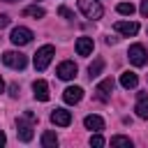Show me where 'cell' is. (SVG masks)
Instances as JSON below:
<instances>
[{"mask_svg": "<svg viewBox=\"0 0 148 148\" xmlns=\"http://www.w3.org/2000/svg\"><path fill=\"white\" fill-rule=\"evenodd\" d=\"M76 72H79V67H76L72 60H62V62L56 67V74H58V79H62V81H72V79L76 76Z\"/></svg>", "mask_w": 148, "mask_h": 148, "instance_id": "52a82bcc", "label": "cell"}, {"mask_svg": "<svg viewBox=\"0 0 148 148\" xmlns=\"http://www.w3.org/2000/svg\"><path fill=\"white\" fill-rule=\"evenodd\" d=\"M62 99H65L67 104H79V102L83 99V88H79V86H69V88H65Z\"/></svg>", "mask_w": 148, "mask_h": 148, "instance_id": "8fae6325", "label": "cell"}, {"mask_svg": "<svg viewBox=\"0 0 148 148\" xmlns=\"http://www.w3.org/2000/svg\"><path fill=\"white\" fill-rule=\"evenodd\" d=\"M53 53H56V49H53L51 44H44V46H39V49H37V53H35V69L44 72V69L49 67V62H51Z\"/></svg>", "mask_w": 148, "mask_h": 148, "instance_id": "3957f363", "label": "cell"}, {"mask_svg": "<svg viewBox=\"0 0 148 148\" xmlns=\"http://www.w3.org/2000/svg\"><path fill=\"white\" fill-rule=\"evenodd\" d=\"M134 111H136V116L139 118H148V92H139L136 95V106H134Z\"/></svg>", "mask_w": 148, "mask_h": 148, "instance_id": "4fadbf2b", "label": "cell"}, {"mask_svg": "<svg viewBox=\"0 0 148 148\" xmlns=\"http://www.w3.org/2000/svg\"><path fill=\"white\" fill-rule=\"evenodd\" d=\"M127 58H130V62H132L134 67H143V65L148 62V53H146V49H143L141 44H132L130 51H127Z\"/></svg>", "mask_w": 148, "mask_h": 148, "instance_id": "5b68a950", "label": "cell"}, {"mask_svg": "<svg viewBox=\"0 0 148 148\" xmlns=\"http://www.w3.org/2000/svg\"><path fill=\"white\" fill-rule=\"evenodd\" d=\"M2 62L7 67H12V69H23L28 65V58L23 53H18V51H7V53H2Z\"/></svg>", "mask_w": 148, "mask_h": 148, "instance_id": "8992f818", "label": "cell"}, {"mask_svg": "<svg viewBox=\"0 0 148 148\" xmlns=\"http://www.w3.org/2000/svg\"><path fill=\"white\" fill-rule=\"evenodd\" d=\"M32 95H35V99H39V102H49V83L44 81V79H37L35 83H32Z\"/></svg>", "mask_w": 148, "mask_h": 148, "instance_id": "9c48e42d", "label": "cell"}, {"mask_svg": "<svg viewBox=\"0 0 148 148\" xmlns=\"http://www.w3.org/2000/svg\"><path fill=\"white\" fill-rule=\"evenodd\" d=\"M139 12H141L143 16H148V0H141V7H139Z\"/></svg>", "mask_w": 148, "mask_h": 148, "instance_id": "484cf974", "label": "cell"}, {"mask_svg": "<svg viewBox=\"0 0 148 148\" xmlns=\"http://www.w3.org/2000/svg\"><path fill=\"white\" fill-rule=\"evenodd\" d=\"M23 16H32V18H44V9H42L39 5L25 7V9H23Z\"/></svg>", "mask_w": 148, "mask_h": 148, "instance_id": "d6986e66", "label": "cell"}, {"mask_svg": "<svg viewBox=\"0 0 148 148\" xmlns=\"http://www.w3.org/2000/svg\"><path fill=\"white\" fill-rule=\"evenodd\" d=\"M42 146H44V148H56V146H58L56 132H44V134H42Z\"/></svg>", "mask_w": 148, "mask_h": 148, "instance_id": "ac0fdd59", "label": "cell"}, {"mask_svg": "<svg viewBox=\"0 0 148 148\" xmlns=\"http://www.w3.org/2000/svg\"><path fill=\"white\" fill-rule=\"evenodd\" d=\"M2 88H5V81H2V76H0V92H2Z\"/></svg>", "mask_w": 148, "mask_h": 148, "instance_id": "83f0119b", "label": "cell"}, {"mask_svg": "<svg viewBox=\"0 0 148 148\" xmlns=\"http://www.w3.org/2000/svg\"><path fill=\"white\" fill-rule=\"evenodd\" d=\"M51 123L58 125V127H67V125L72 123V113H69L67 109H56V111L51 113Z\"/></svg>", "mask_w": 148, "mask_h": 148, "instance_id": "7c38bea8", "label": "cell"}, {"mask_svg": "<svg viewBox=\"0 0 148 148\" xmlns=\"http://www.w3.org/2000/svg\"><path fill=\"white\" fill-rule=\"evenodd\" d=\"M7 25H9V16H7V14H0V30L7 28Z\"/></svg>", "mask_w": 148, "mask_h": 148, "instance_id": "d4e9b609", "label": "cell"}, {"mask_svg": "<svg viewBox=\"0 0 148 148\" xmlns=\"http://www.w3.org/2000/svg\"><path fill=\"white\" fill-rule=\"evenodd\" d=\"M111 146H125V148H132V139H130V136H120V134H116V136H111Z\"/></svg>", "mask_w": 148, "mask_h": 148, "instance_id": "ffe728a7", "label": "cell"}, {"mask_svg": "<svg viewBox=\"0 0 148 148\" xmlns=\"http://www.w3.org/2000/svg\"><path fill=\"white\" fill-rule=\"evenodd\" d=\"M92 49H95L92 37H79V39H76V53H79V56H90Z\"/></svg>", "mask_w": 148, "mask_h": 148, "instance_id": "5bb4252c", "label": "cell"}, {"mask_svg": "<svg viewBox=\"0 0 148 148\" xmlns=\"http://www.w3.org/2000/svg\"><path fill=\"white\" fill-rule=\"evenodd\" d=\"M35 123H37V116L32 111H25L23 118H16V134H18L21 141H25V143L32 141V136H35L32 127H35Z\"/></svg>", "mask_w": 148, "mask_h": 148, "instance_id": "6da1fadb", "label": "cell"}, {"mask_svg": "<svg viewBox=\"0 0 148 148\" xmlns=\"http://www.w3.org/2000/svg\"><path fill=\"white\" fill-rule=\"evenodd\" d=\"M113 28H116V32H120V35H125V37H132V35L139 32V23H136V21H118Z\"/></svg>", "mask_w": 148, "mask_h": 148, "instance_id": "30bf717a", "label": "cell"}, {"mask_svg": "<svg viewBox=\"0 0 148 148\" xmlns=\"http://www.w3.org/2000/svg\"><path fill=\"white\" fill-rule=\"evenodd\" d=\"M2 2H14V0H2Z\"/></svg>", "mask_w": 148, "mask_h": 148, "instance_id": "f1b7e54d", "label": "cell"}, {"mask_svg": "<svg viewBox=\"0 0 148 148\" xmlns=\"http://www.w3.org/2000/svg\"><path fill=\"white\" fill-rule=\"evenodd\" d=\"M120 86H123L125 90L136 88V86H139V76H136L134 72H130V69H127V72H123V74H120Z\"/></svg>", "mask_w": 148, "mask_h": 148, "instance_id": "9a60e30c", "label": "cell"}, {"mask_svg": "<svg viewBox=\"0 0 148 148\" xmlns=\"http://www.w3.org/2000/svg\"><path fill=\"white\" fill-rule=\"evenodd\" d=\"M58 14L65 16V18H74V12H69L67 7H58Z\"/></svg>", "mask_w": 148, "mask_h": 148, "instance_id": "603a6c76", "label": "cell"}, {"mask_svg": "<svg viewBox=\"0 0 148 148\" xmlns=\"http://www.w3.org/2000/svg\"><path fill=\"white\" fill-rule=\"evenodd\" d=\"M116 12L123 14V16H132V14H134V5H132V2H120V5L116 7Z\"/></svg>", "mask_w": 148, "mask_h": 148, "instance_id": "44dd1931", "label": "cell"}, {"mask_svg": "<svg viewBox=\"0 0 148 148\" xmlns=\"http://www.w3.org/2000/svg\"><path fill=\"white\" fill-rule=\"evenodd\" d=\"M102 72H104V60H102V58H95V60L88 65V76L95 79V76H99Z\"/></svg>", "mask_w": 148, "mask_h": 148, "instance_id": "e0dca14e", "label": "cell"}, {"mask_svg": "<svg viewBox=\"0 0 148 148\" xmlns=\"http://www.w3.org/2000/svg\"><path fill=\"white\" fill-rule=\"evenodd\" d=\"M113 79L111 76H106L104 81H99L97 83V88H95V92H97V99L99 102H109V97H111V92H113Z\"/></svg>", "mask_w": 148, "mask_h": 148, "instance_id": "ba28073f", "label": "cell"}, {"mask_svg": "<svg viewBox=\"0 0 148 148\" xmlns=\"http://www.w3.org/2000/svg\"><path fill=\"white\" fill-rule=\"evenodd\" d=\"M5 141H7V136H5V132H0V146H5Z\"/></svg>", "mask_w": 148, "mask_h": 148, "instance_id": "4316f807", "label": "cell"}, {"mask_svg": "<svg viewBox=\"0 0 148 148\" xmlns=\"http://www.w3.org/2000/svg\"><path fill=\"white\" fill-rule=\"evenodd\" d=\"M18 92H21L18 83H12V86H9V95H12V97H18Z\"/></svg>", "mask_w": 148, "mask_h": 148, "instance_id": "cb8c5ba5", "label": "cell"}, {"mask_svg": "<svg viewBox=\"0 0 148 148\" xmlns=\"http://www.w3.org/2000/svg\"><path fill=\"white\" fill-rule=\"evenodd\" d=\"M32 30L30 28H23V25H18V28H14L12 30V35H9V39H12V44H16V46H25V44H30L32 42Z\"/></svg>", "mask_w": 148, "mask_h": 148, "instance_id": "277c9868", "label": "cell"}, {"mask_svg": "<svg viewBox=\"0 0 148 148\" xmlns=\"http://www.w3.org/2000/svg\"><path fill=\"white\" fill-rule=\"evenodd\" d=\"M79 9L86 18H92V21L104 16V7L99 5V0H79Z\"/></svg>", "mask_w": 148, "mask_h": 148, "instance_id": "7a4b0ae2", "label": "cell"}, {"mask_svg": "<svg viewBox=\"0 0 148 148\" xmlns=\"http://www.w3.org/2000/svg\"><path fill=\"white\" fill-rule=\"evenodd\" d=\"M83 125H86V130H95V132L104 130V120H102L99 116H95V113L86 116V118H83Z\"/></svg>", "mask_w": 148, "mask_h": 148, "instance_id": "2e32d148", "label": "cell"}, {"mask_svg": "<svg viewBox=\"0 0 148 148\" xmlns=\"http://www.w3.org/2000/svg\"><path fill=\"white\" fill-rule=\"evenodd\" d=\"M90 146H95V148L104 146V136H102V134H92V136H90Z\"/></svg>", "mask_w": 148, "mask_h": 148, "instance_id": "7402d4cb", "label": "cell"}]
</instances>
